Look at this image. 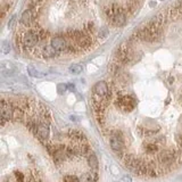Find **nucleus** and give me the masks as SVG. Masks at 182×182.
<instances>
[{"mask_svg":"<svg viewBox=\"0 0 182 182\" xmlns=\"http://www.w3.org/2000/svg\"><path fill=\"white\" fill-rule=\"evenodd\" d=\"M132 58H133V54H132V49H131L130 43L127 41L121 43L120 47L117 48L116 61L120 64H127Z\"/></svg>","mask_w":182,"mask_h":182,"instance_id":"obj_1","label":"nucleus"},{"mask_svg":"<svg viewBox=\"0 0 182 182\" xmlns=\"http://www.w3.org/2000/svg\"><path fill=\"white\" fill-rule=\"evenodd\" d=\"M116 105L123 112H131L137 106V101L131 96H121L116 100Z\"/></svg>","mask_w":182,"mask_h":182,"instance_id":"obj_2","label":"nucleus"},{"mask_svg":"<svg viewBox=\"0 0 182 182\" xmlns=\"http://www.w3.org/2000/svg\"><path fill=\"white\" fill-rule=\"evenodd\" d=\"M109 144H111V147L112 149L117 153V154H122V151L124 149V140H123V137L121 135L120 132L117 131H114L111 137H109Z\"/></svg>","mask_w":182,"mask_h":182,"instance_id":"obj_3","label":"nucleus"},{"mask_svg":"<svg viewBox=\"0 0 182 182\" xmlns=\"http://www.w3.org/2000/svg\"><path fill=\"white\" fill-rule=\"evenodd\" d=\"M40 41L39 35L37 34V32L34 30H30L23 34L22 37V42H23V47L24 48H32L34 46H37L38 42Z\"/></svg>","mask_w":182,"mask_h":182,"instance_id":"obj_4","label":"nucleus"},{"mask_svg":"<svg viewBox=\"0 0 182 182\" xmlns=\"http://www.w3.org/2000/svg\"><path fill=\"white\" fill-rule=\"evenodd\" d=\"M14 116V107L7 103L5 99L1 100V118L6 121H10Z\"/></svg>","mask_w":182,"mask_h":182,"instance_id":"obj_5","label":"nucleus"},{"mask_svg":"<svg viewBox=\"0 0 182 182\" xmlns=\"http://www.w3.org/2000/svg\"><path fill=\"white\" fill-rule=\"evenodd\" d=\"M52 47L56 49L57 51H66L68 49V42L64 37H55L51 39L50 42Z\"/></svg>","mask_w":182,"mask_h":182,"instance_id":"obj_6","label":"nucleus"},{"mask_svg":"<svg viewBox=\"0 0 182 182\" xmlns=\"http://www.w3.org/2000/svg\"><path fill=\"white\" fill-rule=\"evenodd\" d=\"M94 94H97L99 97H109L108 84L105 81H98L94 85Z\"/></svg>","mask_w":182,"mask_h":182,"instance_id":"obj_7","label":"nucleus"},{"mask_svg":"<svg viewBox=\"0 0 182 182\" xmlns=\"http://www.w3.org/2000/svg\"><path fill=\"white\" fill-rule=\"evenodd\" d=\"M175 159V154L173 150H163L158 155V160L163 165H171Z\"/></svg>","mask_w":182,"mask_h":182,"instance_id":"obj_8","label":"nucleus"},{"mask_svg":"<svg viewBox=\"0 0 182 182\" xmlns=\"http://www.w3.org/2000/svg\"><path fill=\"white\" fill-rule=\"evenodd\" d=\"M33 21H34V15H33L32 10L28 9V8L26 10H24L22 16H21V24L24 26H30L33 23Z\"/></svg>","mask_w":182,"mask_h":182,"instance_id":"obj_9","label":"nucleus"},{"mask_svg":"<svg viewBox=\"0 0 182 182\" xmlns=\"http://www.w3.org/2000/svg\"><path fill=\"white\" fill-rule=\"evenodd\" d=\"M37 135L40 140H47L49 137V126L46 123L39 124L37 127Z\"/></svg>","mask_w":182,"mask_h":182,"instance_id":"obj_10","label":"nucleus"},{"mask_svg":"<svg viewBox=\"0 0 182 182\" xmlns=\"http://www.w3.org/2000/svg\"><path fill=\"white\" fill-rule=\"evenodd\" d=\"M15 66L9 63V61H2L1 63V66H0V72L2 76H9V75H13L15 73Z\"/></svg>","mask_w":182,"mask_h":182,"instance_id":"obj_11","label":"nucleus"},{"mask_svg":"<svg viewBox=\"0 0 182 182\" xmlns=\"http://www.w3.org/2000/svg\"><path fill=\"white\" fill-rule=\"evenodd\" d=\"M58 52L59 51H57L56 49L50 45V46H46V47L42 48L41 55L45 58H55V57H57Z\"/></svg>","mask_w":182,"mask_h":182,"instance_id":"obj_12","label":"nucleus"},{"mask_svg":"<svg viewBox=\"0 0 182 182\" xmlns=\"http://www.w3.org/2000/svg\"><path fill=\"white\" fill-rule=\"evenodd\" d=\"M98 180V175L94 172H88V173H84L81 175L80 177V182H97Z\"/></svg>","mask_w":182,"mask_h":182,"instance_id":"obj_13","label":"nucleus"},{"mask_svg":"<svg viewBox=\"0 0 182 182\" xmlns=\"http://www.w3.org/2000/svg\"><path fill=\"white\" fill-rule=\"evenodd\" d=\"M68 135H70L71 139L73 140H78V141H82V142H85V137L82 132H80L78 130H71L68 132Z\"/></svg>","mask_w":182,"mask_h":182,"instance_id":"obj_14","label":"nucleus"},{"mask_svg":"<svg viewBox=\"0 0 182 182\" xmlns=\"http://www.w3.org/2000/svg\"><path fill=\"white\" fill-rule=\"evenodd\" d=\"M28 74L31 75V76H33V78H42V76L45 75L43 72L39 71L35 66H33V65L28 66Z\"/></svg>","mask_w":182,"mask_h":182,"instance_id":"obj_15","label":"nucleus"},{"mask_svg":"<svg viewBox=\"0 0 182 182\" xmlns=\"http://www.w3.org/2000/svg\"><path fill=\"white\" fill-rule=\"evenodd\" d=\"M88 164L89 166L91 168H94V170H97L98 168V158H97V156L94 154V153H91V154L88 156Z\"/></svg>","mask_w":182,"mask_h":182,"instance_id":"obj_16","label":"nucleus"},{"mask_svg":"<svg viewBox=\"0 0 182 182\" xmlns=\"http://www.w3.org/2000/svg\"><path fill=\"white\" fill-rule=\"evenodd\" d=\"M78 153L82 156H89L91 154V150H90V147L85 142H82V145H80L78 147Z\"/></svg>","mask_w":182,"mask_h":182,"instance_id":"obj_17","label":"nucleus"},{"mask_svg":"<svg viewBox=\"0 0 182 182\" xmlns=\"http://www.w3.org/2000/svg\"><path fill=\"white\" fill-rule=\"evenodd\" d=\"M118 64H120L118 61H114V63H111V64L108 65V71H109L113 75H118V73H120L121 67H120Z\"/></svg>","mask_w":182,"mask_h":182,"instance_id":"obj_18","label":"nucleus"},{"mask_svg":"<svg viewBox=\"0 0 182 182\" xmlns=\"http://www.w3.org/2000/svg\"><path fill=\"white\" fill-rule=\"evenodd\" d=\"M158 151V146L156 144H148L146 146V153L147 154H155Z\"/></svg>","mask_w":182,"mask_h":182,"instance_id":"obj_19","label":"nucleus"},{"mask_svg":"<svg viewBox=\"0 0 182 182\" xmlns=\"http://www.w3.org/2000/svg\"><path fill=\"white\" fill-rule=\"evenodd\" d=\"M82 66L80 65V64H73V65L70 66V68H68V71H70L72 74H80L81 72H82Z\"/></svg>","mask_w":182,"mask_h":182,"instance_id":"obj_20","label":"nucleus"},{"mask_svg":"<svg viewBox=\"0 0 182 182\" xmlns=\"http://www.w3.org/2000/svg\"><path fill=\"white\" fill-rule=\"evenodd\" d=\"M1 51H2V54H8V52L10 51V43L8 41H6V40H4V41L1 42Z\"/></svg>","mask_w":182,"mask_h":182,"instance_id":"obj_21","label":"nucleus"},{"mask_svg":"<svg viewBox=\"0 0 182 182\" xmlns=\"http://www.w3.org/2000/svg\"><path fill=\"white\" fill-rule=\"evenodd\" d=\"M84 30H85V32L87 33H94V30H96V28H94V24L92 23V22H89V23L85 24V26H84Z\"/></svg>","mask_w":182,"mask_h":182,"instance_id":"obj_22","label":"nucleus"},{"mask_svg":"<svg viewBox=\"0 0 182 182\" xmlns=\"http://www.w3.org/2000/svg\"><path fill=\"white\" fill-rule=\"evenodd\" d=\"M63 182H80L75 175H66L63 179Z\"/></svg>","mask_w":182,"mask_h":182,"instance_id":"obj_23","label":"nucleus"},{"mask_svg":"<svg viewBox=\"0 0 182 182\" xmlns=\"http://www.w3.org/2000/svg\"><path fill=\"white\" fill-rule=\"evenodd\" d=\"M107 35H108V30L106 28H103L99 31V38L100 39H106Z\"/></svg>","mask_w":182,"mask_h":182,"instance_id":"obj_24","label":"nucleus"},{"mask_svg":"<svg viewBox=\"0 0 182 182\" xmlns=\"http://www.w3.org/2000/svg\"><path fill=\"white\" fill-rule=\"evenodd\" d=\"M15 177H16V182H24V175L22 172L16 171L15 172Z\"/></svg>","mask_w":182,"mask_h":182,"instance_id":"obj_25","label":"nucleus"},{"mask_svg":"<svg viewBox=\"0 0 182 182\" xmlns=\"http://www.w3.org/2000/svg\"><path fill=\"white\" fill-rule=\"evenodd\" d=\"M66 89H67V85H66V84H64V83H59V84H58V87H57V90H58V92H59L61 94L65 92Z\"/></svg>","mask_w":182,"mask_h":182,"instance_id":"obj_26","label":"nucleus"},{"mask_svg":"<svg viewBox=\"0 0 182 182\" xmlns=\"http://www.w3.org/2000/svg\"><path fill=\"white\" fill-rule=\"evenodd\" d=\"M9 8H10V5H4L2 6V8H1V17H2V18L6 16L7 12L9 10Z\"/></svg>","mask_w":182,"mask_h":182,"instance_id":"obj_27","label":"nucleus"},{"mask_svg":"<svg viewBox=\"0 0 182 182\" xmlns=\"http://www.w3.org/2000/svg\"><path fill=\"white\" fill-rule=\"evenodd\" d=\"M15 22H16V16H13L12 18H10V21L8 22V28H14V25H15Z\"/></svg>","mask_w":182,"mask_h":182,"instance_id":"obj_28","label":"nucleus"},{"mask_svg":"<svg viewBox=\"0 0 182 182\" xmlns=\"http://www.w3.org/2000/svg\"><path fill=\"white\" fill-rule=\"evenodd\" d=\"M118 182H132V179H131V177H129V175H124Z\"/></svg>","mask_w":182,"mask_h":182,"instance_id":"obj_29","label":"nucleus"},{"mask_svg":"<svg viewBox=\"0 0 182 182\" xmlns=\"http://www.w3.org/2000/svg\"><path fill=\"white\" fill-rule=\"evenodd\" d=\"M70 89H71V90H74L75 87H74V85H70Z\"/></svg>","mask_w":182,"mask_h":182,"instance_id":"obj_30","label":"nucleus"},{"mask_svg":"<svg viewBox=\"0 0 182 182\" xmlns=\"http://www.w3.org/2000/svg\"><path fill=\"white\" fill-rule=\"evenodd\" d=\"M181 147H182V141H181Z\"/></svg>","mask_w":182,"mask_h":182,"instance_id":"obj_31","label":"nucleus"},{"mask_svg":"<svg viewBox=\"0 0 182 182\" xmlns=\"http://www.w3.org/2000/svg\"><path fill=\"white\" fill-rule=\"evenodd\" d=\"M9 182H10V181H9Z\"/></svg>","mask_w":182,"mask_h":182,"instance_id":"obj_32","label":"nucleus"}]
</instances>
